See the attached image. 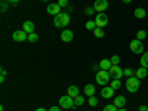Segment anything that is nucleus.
Masks as SVG:
<instances>
[{"instance_id":"obj_5","label":"nucleus","mask_w":148,"mask_h":111,"mask_svg":"<svg viewBox=\"0 0 148 111\" xmlns=\"http://www.w3.org/2000/svg\"><path fill=\"white\" fill-rule=\"evenodd\" d=\"M129 47H130V51L133 53H136V55H142L144 53V45H142V40H138V39H135L129 43Z\"/></svg>"},{"instance_id":"obj_23","label":"nucleus","mask_w":148,"mask_h":111,"mask_svg":"<svg viewBox=\"0 0 148 111\" xmlns=\"http://www.w3.org/2000/svg\"><path fill=\"white\" fill-rule=\"evenodd\" d=\"M95 28H96V22L95 21H88V22H86V30L93 31Z\"/></svg>"},{"instance_id":"obj_34","label":"nucleus","mask_w":148,"mask_h":111,"mask_svg":"<svg viewBox=\"0 0 148 111\" xmlns=\"http://www.w3.org/2000/svg\"><path fill=\"white\" fill-rule=\"evenodd\" d=\"M6 10H8V3L2 2V12H6Z\"/></svg>"},{"instance_id":"obj_10","label":"nucleus","mask_w":148,"mask_h":111,"mask_svg":"<svg viewBox=\"0 0 148 111\" xmlns=\"http://www.w3.org/2000/svg\"><path fill=\"white\" fill-rule=\"evenodd\" d=\"M101 96L105 98V99H110V98H113V96H114V89L111 88V86H102Z\"/></svg>"},{"instance_id":"obj_28","label":"nucleus","mask_w":148,"mask_h":111,"mask_svg":"<svg viewBox=\"0 0 148 111\" xmlns=\"http://www.w3.org/2000/svg\"><path fill=\"white\" fill-rule=\"evenodd\" d=\"M147 37V31H144V30H139L138 33H136V39L138 40H144Z\"/></svg>"},{"instance_id":"obj_35","label":"nucleus","mask_w":148,"mask_h":111,"mask_svg":"<svg viewBox=\"0 0 148 111\" xmlns=\"http://www.w3.org/2000/svg\"><path fill=\"white\" fill-rule=\"evenodd\" d=\"M138 111H148V107H147V105H141V107L138 108Z\"/></svg>"},{"instance_id":"obj_36","label":"nucleus","mask_w":148,"mask_h":111,"mask_svg":"<svg viewBox=\"0 0 148 111\" xmlns=\"http://www.w3.org/2000/svg\"><path fill=\"white\" fill-rule=\"evenodd\" d=\"M49 111H61V110H59V107L53 105V107H51V108H49Z\"/></svg>"},{"instance_id":"obj_2","label":"nucleus","mask_w":148,"mask_h":111,"mask_svg":"<svg viewBox=\"0 0 148 111\" xmlns=\"http://www.w3.org/2000/svg\"><path fill=\"white\" fill-rule=\"evenodd\" d=\"M139 84H141V79H138L136 76L127 77V80H126V89H127V92L135 93V92H138Z\"/></svg>"},{"instance_id":"obj_25","label":"nucleus","mask_w":148,"mask_h":111,"mask_svg":"<svg viewBox=\"0 0 148 111\" xmlns=\"http://www.w3.org/2000/svg\"><path fill=\"white\" fill-rule=\"evenodd\" d=\"M88 104H89V107H96V105H98V99H96L95 95H93V96H89Z\"/></svg>"},{"instance_id":"obj_12","label":"nucleus","mask_w":148,"mask_h":111,"mask_svg":"<svg viewBox=\"0 0 148 111\" xmlns=\"http://www.w3.org/2000/svg\"><path fill=\"white\" fill-rule=\"evenodd\" d=\"M73 39H74V34H73L71 30H64L62 33H61V40H62V42L68 43V42H71Z\"/></svg>"},{"instance_id":"obj_15","label":"nucleus","mask_w":148,"mask_h":111,"mask_svg":"<svg viewBox=\"0 0 148 111\" xmlns=\"http://www.w3.org/2000/svg\"><path fill=\"white\" fill-rule=\"evenodd\" d=\"M133 15H135V18H138V19H144L147 16V10L142 9V8H136L135 12H133Z\"/></svg>"},{"instance_id":"obj_41","label":"nucleus","mask_w":148,"mask_h":111,"mask_svg":"<svg viewBox=\"0 0 148 111\" xmlns=\"http://www.w3.org/2000/svg\"><path fill=\"white\" fill-rule=\"evenodd\" d=\"M119 111H127L126 108H119Z\"/></svg>"},{"instance_id":"obj_17","label":"nucleus","mask_w":148,"mask_h":111,"mask_svg":"<svg viewBox=\"0 0 148 111\" xmlns=\"http://www.w3.org/2000/svg\"><path fill=\"white\" fill-rule=\"evenodd\" d=\"M79 88L77 86H68V89H67V95H70V96H73V98H76V96H79Z\"/></svg>"},{"instance_id":"obj_13","label":"nucleus","mask_w":148,"mask_h":111,"mask_svg":"<svg viewBox=\"0 0 148 111\" xmlns=\"http://www.w3.org/2000/svg\"><path fill=\"white\" fill-rule=\"evenodd\" d=\"M117 108H125V105H126V98L123 96V95H119V96H116L114 98V102H113Z\"/></svg>"},{"instance_id":"obj_29","label":"nucleus","mask_w":148,"mask_h":111,"mask_svg":"<svg viewBox=\"0 0 148 111\" xmlns=\"http://www.w3.org/2000/svg\"><path fill=\"white\" fill-rule=\"evenodd\" d=\"M104 111H119V108L114 104H108V105L104 107Z\"/></svg>"},{"instance_id":"obj_18","label":"nucleus","mask_w":148,"mask_h":111,"mask_svg":"<svg viewBox=\"0 0 148 111\" xmlns=\"http://www.w3.org/2000/svg\"><path fill=\"white\" fill-rule=\"evenodd\" d=\"M99 67H101V70L108 71L111 67H113V62H111V59H102L101 62H99Z\"/></svg>"},{"instance_id":"obj_42","label":"nucleus","mask_w":148,"mask_h":111,"mask_svg":"<svg viewBox=\"0 0 148 111\" xmlns=\"http://www.w3.org/2000/svg\"><path fill=\"white\" fill-rule=\"evenodd\" d=\"M0 111H5V107L2 105V107H0Z\"/></svg>"},{"instance_id":"obj_40","label":"nucleus","mask_w":148,"mask_h":111,"mask_svg":"<svg viewBox=\"0 0 148 111\" xmlns=\"http://www.w3.org/2000/svg\"><path fill=\"white\" fill-rule=\"evenodd\" d=\"M121 2H123V3H126V5H127V3H130V2H132V0H121Z\"/></svg>"},{"instance_id":"obj_8","label":"nucleus","mask_w":148,"mask_h":111,"mask_svg":"<svg viewBox=\"0 0 148 111\" xmlns=\"http://www.w3.org/2000/svg\"><path fill=\"white\" fill-rule=\"evenodd\" d=\"M12 39L15 42H25V40H28V34L24 30H18V31L12 33Z\"/></svg>"},{"instance_id":"obj_7","label":"nucleus","mask_w":148,"mask_h":111,"mask_svg":"<svg viewBox=\"0 0 148 111\" xmlns=\"http://www.w3.org/2000/svg\"><path fill=\"white\" fill-rule=\"evenodd\" d=\"M95 22H96V27L98 28H104L107 24H108V16L105 15V12H101L95 16Z\"/></svg>"},{"instance_id":"obj_14","label":"nucleus","mask_w":148,"mask_h":111,"mask_svg":"<svg viewBox=\"0 0 148 111\" xmlns=\"http://www.w3.org/2000/svg\"><path fill=\"white\" fill-rule=\"evenodd\" d=\"M22 30L25 31L27 34L34 33V22H33V21H25V22L22 24Z\"/></svg>"},{"instance_id":"obj_20","label":"nucleus","mask_w":148,"mask_h":111,"mask_svg":"<svg viewBox=\"0 0 148 111\" xmlns=\"http://www.w3.org/2000/svg\"><path fill=\"white\" fill-rule=\"evenodd\" d=\"M110 86H111V88H113L114 90H117V89H120V88H121V82H120V80H117V79H111Z\"/></svg>"},{"instance_id":"obj_1","label":"nucleus","mask_w":148,"mask_h":111,"mask_svg":"<svg viewBox=\"0 0 148 111\" xmlns=\"http://www.w3.org/2000/svg\"><path fill=\"white\" fill-rule=\"evenodd\" d=\"M70 24V15L67 14V12H61V14H58L53 19V25L56 28H64L67 27Z\"/></svg>"},{"instance_id":"obj_33","label":"nucleus","mask_w":148,"mask_h":111,"mask_svg":"<svg viewBox=\"0 0 148 111\" xmlns=\"http://www.w3.org/2000/svg\"><path fill=\"white\" fill-rule=\"evenodd\" d=\"M0 73H2V76H0V83H3V82H5V77H6V74H8V71H6L5 68H2V71H0Z\"/></svg>"},{"instance_id":"obj_9","label":"nucleus","mask_w":148,"mask_h":111,"mask_svg":"<svg viewBox=\"0 0 148 111\" xmlns=\"http://www.w3.org/2000/svg\"><path fill=\"white\" fill-rule=\"evenodd\" d=\"M93 8H95V10L98 12V14H101V12H105L108 9V2L107 0H95Z\"/></svg>"},{"instance_id":"obj_21","label":"nucleus","mask_w":148,"mask_h":111,"mask_svg":"<svg viewBox=\"0 0 148 111\" xmlns=\"http://www.w3.org/2000/svg\"><path fill=\"white\" fill-rule=\"evenodd\" d=\"M141 67H145V68H148V52H144L142 53V56H141Z\"/></svg>"},{"instance_id":"obj_39","label":"nucleus","mask_w":148,"mask_h":111,"mask_svg":"<svg viewBox=\"0 0 148 111\" xmlns=\"http://www.w3.org/2000/svg\"><path fill=\"white\" fill-rule=\"evenodd\" d=\"M36 111H49V110H46V108H37Z\"/></svg>"},{"instance_id":"obj_43","label":"nucleus","mask_w":148,"mask_h":111,"mask_svg":"<svg viewBox=\"0 0 148 111\" xmlns=\"http://www.w3.org/2000/svg\"><path fill=\"white\" fill-rule=\"evenodd\" d=\"M42 2H49V0H42Z\"/></svg>"},{"instance_id":"obj_31","label":"nucleus","mask_w":148,"mask_h":111,"mask_svg":"<svg viewBox=\"0 0 148 111\" xmlns=\"http://www.w3.org/2000/svg\"><path fill=\"white\" fill-rule=\"evenodd\" d=\"M123 73H125V76H126V77H132V76H135V71H133L132 68H125V70H123Z\"/></svg>"},{"instance_id":"obj_27","label":"nucleus","mask_w":148,"mask_h":111,"mask_svg":"<svg viewBox=\"0 0 148 111\" xmlns=\"http://www.w3.org/2000/svg\"><path fill=\"white\" fill-rule=\"evenodd\" d=\"M93 12H95V8H93V6H86V8H84V14L88 15V16L93 15Z\"/></svg>"},{"instance_id":"obj_24","label":"nucleus","mask_w":148,"mask_h":111,"mask_svg":"<svg viewBox=\"0 0 148 111\" xmlns=\"http://www.w3.org/2000/svg\"><path fill=\"white\" fill-rule=\"evenodd\" d=\"M74 104H76L77 107H80V105H83V104H84V98H83L82 95H79V96H76V98H74Z\"/></svg>"},{"instance_id":"obj_11","label":"nucleus","mask_w":148,"mask_h":111,"mask_svg":"<svg viewBox=\"0 0 148 111\" xmlns=\"http://www.w3.org/2000/svg\"><path fill=\"white\" fill-rule=\"evenodd\" d=\"M61 9H62V8H61L58 3H51V5L47 6L46 10H47L49 15H55V16H56L58 14H61Z\"/></svg>"},{"instance_id":"obj_30","label":"nucleus","mask_w":148,"mask_h":111,"mask_svg":"<svg viewBox=\"0 0 148 111\" xmlns=\"http://www.w3.org/2000/svg\"><path fill=\"white\" fill-rule=\"evenodd\" d=\"M110 59H111V62H113V65H119L120 64V56L119 55H113Z\"/></svg>"},{"instance_id":"obj_38","label":"nucleus","mask_w":148,"mask_h":111,"mask_svg":"<svg viewBox=\"0 0 148 111\" xmlns=\"http://www.w3.org/2000/svg\"><path fill=\"white\" fill-rule=\"evenodd\" d=\"M8 2H9V3H12V5H16V3H19V2H21V0H8Z\"/></svg>"},{"instance_id":"obj_3","label":"nucleus","mask_w":148,"mask_h":111,"mask_svg":"<svg viewBox=\"0 0 148 111\" xmlns=\"http://www.w3.org/2000/svg\"><path fill=\"white\" fill-rule=\"evenodd\" d=\"M95 80L98 84H101V86H107L110 82H111V76H110V73L105 71V70H99L96 73V76H95Z\"/></svg>"},{"instance_id":"obj_6","label":"nucleus","mask_w":148,"mask_h":111,"mask_svg":"<svg viewBox=\"0 0 148 111\" xmlns=\"http://www.w3.org/2000/svg\"><path fill=\"white\" fill-rule=\"evenodd\" d=\"M108 73H110L111 79H117V80H120L123 76H125V73H123V68H120L119 65H113V67L108 70Z\"/></svg>"},{"instance_id":"obj_22","label":"nucleus","mask_w":148,"mask_h":111,"mask_svg":"<svg viewBox=\"0 0 148 111\" xmlns=\"http://www.w3.org/2000/svg\"><path fill=\"white\" fill-rule=\"evenodd\" d=\"M93 34H95V37H98V39H102L105 33H104V28H98V27H96V28L93 30Z\"/></svg>"},{"instance_id":"obj_32","label":"nucleus","mask_w":148,"mask_h":111,"mask_svg":"<svg viewBox=\"0 0 148 111\" xmlns=\"http://www.w3.org/2000/svg\"><path fill=\"white\" fill-rule=\"evenodd\" d=\"M56 3L62 8V9H67V8H68V0H58Z\"/></svg>"},{"instance_id":"obj_37","label":"nucleus","mask_w":148,"mask_h":111,"mask_svg":"<svg viewBox=\"0 0 148 111\" xmlns=\"http://www.w3.org/2000/svg\"><path fill=\"white\" fill-rule=\"evenodd\" d=\"M99 68H101L99 65H93V67H92V71H96V73H98V71H99Z\"/></svg>"},{"instance_id":"obj_19","label":"nucleus","mask_w":148,"mask_h":111,"mask_svg":"<svg viewBox=\"0 0 148 111\" xmlns=\"http://www.w3.org/2000/svg\"><path fill=\"white\" fill-rule=\"evenodd\" d=\"M84 93L88 95V96H93L95 95V86L92 83H88L84 86Z\"/></svg>"},{"instance_id":"obj_16","label":"nucleus","mask_w":148,"mask_h":111,"mask_svg":"<svg viewBox=\"0 0 148 111\" xmlns=\"http://www.w3.org/2000/svg\"><path fill=\"white\" fill-rule=\"evenodd\" d=\"M135 76H136L138 79H145L148 76V70L145 67H141V68H138L136 71H135Z\"/></svg>"},{"instance_id":"obj_26","label":"nucleus","mask_w":148,"mask_h":111,"mask_svg":"<svg viewBox=\"0 0 148 111\" xmlns=\"http://www.w3.org/2000/svg\"><path fill=\"white\" fill-rule=\"evenodd\" d=\"M37 40H39V36H37L36 33H30V34H28V42H31V43H36Z\"/></svg>"},{"instance_id":"obj_4","label":"nucleus","mask_w":148,"mask_h":111,"mask_svg":"<svg viewBox=\"0 0 148 111\" xmlns=\"http://www.w3.org/2000/svg\"><path fill=\"white\" fill-rule=\"evenodd\" d=\"M59 107H61V108H65V110L74 108V107H76V104H74V98L65 93L64 96L59 98Z\"/></svg>"}]
</instances>
